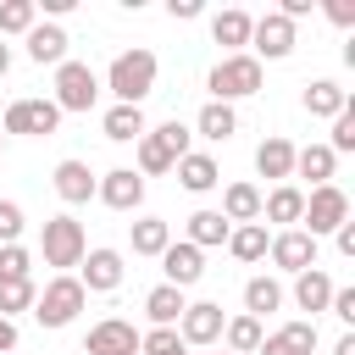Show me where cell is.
<instances>
[{
  "instance_id": "cell-1",
  "label": "cell",
  "mask_w": 355,
  "mask_h": 355,
  "mask_svg": "<svg viewBox=\"0 0 355 355\" xmlns=\"http://www.w3.org/2000/svg\"><path fill=\"white\" fill-rule=\"evenodd\" d=\"M155 72H161V61L150 50H122L105 72V89L116 94V105H144L155 94Z\"/></svg>"
},
{
  "instance_id": "cell-2",
  "label": "cell",
  "mask_w": 355,
  "mask_h": 355,
  "mask_svg": "<svg viewBox=\"0 0 355 355\" xmlns=\"http://www.w3.org/2000/svg\"><path fill=\"white\" fill-rule=\"evenodd\" d=\"M83 305H89L83 283H78L72 272H61V277L44 283V294H33V322H39V327H72Z\"/></svg>"
},
{
  "instance_id": "cell-3",
  "label": "cell",
  "mask_w": 355,
  "mask_h": 355,
  "mask_svg": "<svg viewBox=\"0 0 355 355\" xmlns=\"http://www.w3.org/2000/svg\"><path fill=\"white\" fill-rule=\"evenodd\" d=\"M39 250H44V266H55V272L78 266V261L89 255L83 222H78V216H50V222H44V233H39Z\"/></svg>"
},
{
  "instance_id": "cell-4",
  "label": "cell",
  "mask_w": 355,
  "mask_h": 355,
  "mask_svg": "<svg viewBox=\"0 0 355 355\" xmlns=\"http://www.w3.org/2000/svg\"><path fill=\"white\" fill-rule=\"evenodd\" d=\"M261 89V61L255 55H222L216 67H211V100H222V105H233V100H244V94H255Z\"/></svg>"
},
{
  "instance_id": "cell-5",
  "label": "cell",
  "mask_w": 355,
  "mask_h": 355,
  "mask_svg": "<svg viewBox=\"0 0 355 355\" xmlns=\"http://www.w3.org/2000/svg\"><path fill=\"white\" fill-rule=\"evenodd\" d=\"M100 100V78L89 61H61L55 67V111H89Z\"/></svg>"
},
{
  "instance_id": "cell-6",
  "label": "cell",
  "mask_w": 355,
  "mask_h": 355,
  "mask_svg": "<svg viewBox=\"0 0 355 355\" xmlns=\"http://www.w3.org/2000/svg\"><path fill=\"white\" fill-rule=\"evenodd\" d=\"M300 222H311L305 233L311 239H322V233H338L344 222H349V194L338 189V183H322V189H311L305 194V216Z\"/></svg>"
},
{
  "instance_id": "cell-7",
  "label": "cell",
  "mask_w": 355,
  "mask_h": 355,
  "mask_svg": "<svg viewBox=\"0 0 355 355\" xmlns=\"http://www.w3.org/2000/svg\"><path fill=\"white\" fill-rule=\"evenodd\" d=\"M0 128L39 139V133H55V128H61V111H55V100H11V105L0 111Z\"/></svg>"
},
{
  "instance_id": "cell-8",
  "label": "cell",
  "mask_w": 355,
  "mask_h": 355,
  "mask_svg": "<svg viewBox=\"0 0 355 355\" xmlns=\"http://www.w3.org/2000/svg\"><path fill=\"white\" fill-rule=\"evenodd\" d=\"M266 255H272V266L277 272H305V266H316V239L305 233V227H283L272 244H266Z\"/></svg>"
},
{
  "instance_id": "cell-9",
  "label": "cell",
  "mask_w": 355,
  "mask_h": 355,
  "mask_svg": "<svg viewBox=\"0 0 355 355\" xmlns=\"http://www.w3.org/2000/svg\"><path fill=\"white\" fill-rule=\"evenodd\" d=\"M250 44H255V61H261V55H266V61H283V55L294 50V22L277 17V11H266V17L250 22Z\"/></svg>"
},
{
  "instance_id": "cell-10",
  "label": "cell",
  "mask_w": 355,
  "mask_h": 355,
  "mask_svg": "<svg viewBox=\"0 0 355 355\" xmlns=\"http://www.w3.org/2000/svg\"><path fill=\"white\" fill-rule=\"evenodd\" d=\"M161 272H166L172 288H194V283L205 277V250H194L189 239H172V244L161 250Z\"/></svg>"
},
{
  "instance_id": "cell-11",
  "label": "cell",
  "mask_w": 355,
  "mask_h": 355,
  "mask_svg": "<svg viewBox=\"0 0 355 355\" xmlns=\"http://www.w3.org/2000/svg\"><path fill=\"white\" fill-rule=\"evenodd\" d=\"M122 255L116 250H89L83 261H78V283H83V294H111L116 283H122Z\"/></svg>"
},
{
  "instance_id": "cell-12",
  "label": "cell",
  "mask_w": 355,
  "mask_h": 355,
  "mask_svg": "<svg viewBox=\"0 0 355 355\" xmlns=\"http://www.w3.org/2000/svg\"><path fill=\"white\" fill-rule=\"evenodd\" d=\"M83 349H89V355H139V333H133V322L105 316V322H94V327H89Z\"/></svg>"
},
{
  "instance_id": "cell-13",
  "label": "cell",
  "mask_w": 355,
  "mask_h": 355,
  "mask_svg": "<svg viewBox=\"0 0 355 355\" xmlns=\"http://www.w3.org/2000/svg\"><path fill=\"white\" fill-rule=\"evenodd\" d=\"M94 194H100L111 211H139V205H144V178H139L133 166H116V172H105V178L94 183Z\"/></svg>"
},
{
  "instance_id": "cell-14",
  "label": "cell",
  "mask_w": 355,
  "mask_h": 355,
  "mask_svg": "<svg viewBox=\"0 0 355 355\" xmlns=\"http://www.w3.org/2000/svg\"><path fill=\"white\" fill-rule=\"evenodd\" d=\"M178 338L194 349V344H216L222 338V305H211V300H200V305H183V316H178Z\"/></svg>"
},
{
  "instance_id": "cell-15",
  "label": "cell",
  "mask_w": 355,
  "mask_h": 355,
  "mask_svg": "<svg viewBox=\"0 0 355 355\" xmlns=\"http://www.w3.org/2000/svg\"><path fill=\"white\" fill-rule=\"evenodd\" d=\"M50 183H55V194H61L67 205H89V200H94V183H100V178L89 172V161H72V155H67V161H55Z\"/></svg>"
},
{
  "instance_id": "cell-16",
  "label": "cell",
  "mask_w": 355,
  "mask_h": 355,
  "mask_svg": "<svg viewBox=\"0 0 355 355\" xmlns=\"http://www.w3.org/2000/svg\"><path fill=\"white\" fill-rule=\"evenodd\" d=\"M67 28L61 22H33L28 28V61H39V67H61L67 61Z\"/></svg>"
},
{
  "instance_id": "cell-17",
  "label": "cell",
  "mask_w": 355,
  "mask_h": 355,
  "mask_svg": "<svg viewBox=\"0 0 355 355\" xmlns=\"http://www.w3.org/2000/svg\"><path fill=\"white\" fill-rule=\"evenodd\" d=\"M311 349H316V322H288V327L266 333L255 355H311Z\"/></svg>"
},
{
  "instance_id": "cell-18",
  "label": "cell",
  "mask_w": 355,
  "mask_h": 355,
  "mask_svg": "<svg viewBox=\"0 0 355 355\" xmlns=\"http://www.w3.org/2000/svg\"><path fill=\"white\" fill-rule=\"evenodd\" d=\"M194 133H200V139H211V144H227V139L239 133V111H233V105H222V100H205V105H200V116H194Z\"/></svg>"
},
{
  "instance_id": "cell-19",
  "label": "cell",
  "mask_w": 355,
  "mask_h": 355,
  "mask_svg": "<svg viewBox=\"0 0 355 355\" xmlns=\"http://www.w3.org/2000/svg\"><path fill=\"white\" fill-rule=\"evenodd\" d=\"M178 183H183L189 194H211V189L222 183V166H216L205 150H189V155L178 161Z\"/></svg>"
},
{
  "instance_id": "cell-20",
  "label": "cell",
  "mask_w": 355,
  "mask_h": 355,
  "mask_svg": "<svg viewBox=\"0 0 355 355\" xmlns=\"http://www.w3.org/2000/svg\"><path fill=\"white\" fill-rule=\"evenodd\" d=\"M222 216H227V227L261 222V189L255 183H227L222 189Z\"/></svg>"
},
{
  "instance_id": "cell-21",
  "label": "cell",
  "mask_w": 355,
  "mask_h": 355,
  "mask_svg": "<svg viewBox=\"0 0 355 355\" xmlns=\"http://www.w3.org/2000/svg\"><path fill=\"white\" fill-rule=\"evenodd\" d=\"M255 172H261V178H277V183H288V178H294V144H288L283 133H272V139L255 150Z\"/></svg>"
},
{
  "instance_id": "cell-22",
  "label": "cell",
  "mask_w": 355,
  "mask_h": 355,
  "mask_svg": "<svg viewBox=\"0 0 355 355\" xmlns=\"http://www.w3.org/2000/svg\"><path fill=\"white\" fill-rule=\"evenodd\" d=\"M327 300H333V277H327L322 266H305V272L294 277V305L316 316V311H327Z\"/></svg>"
},
{
  "instance_id": "cell-23",
  "label": "cell",
  "mask_w": 355,
  "mask_h": 355,
  "mask_svg": "<svg viewBox=\"0 0 355 355\" xmlns=\"http://www.w3.org/2000/svg\"><path fill=\"white\" fill-rule=\"evenodd\" d=\"M178 166V155H172V144L161 139V128H144V139H139V178H161V172H172Z\"/></svg>"
},
{
  "instance_id": "cell-24",
  "label": "cell",
  "mask_w": 355,
  "mask_h": 355,
  "mask_svg": "<svg viewBox=\"0 0 355 355\" xmlns=\"http://www.w3.org/2000/svg\"><path fill=\"white\" fill-rule=\"evenodd\" d=\"M100 128H105L111 144H139V139H144V111H139V105H111Z\"/></svg>"
},
{
  "instance_id": "cell-25",
  "label": "cell",
  "mask_w": 355,
  "mask_h": 355,
  "mask_svg": "<svg viewBox=\"0 0 355 355\" xmlns=\"http://www.w3.org/2000/svg\"><path fill=\"white\" fill-rule=\"evenodd\" d=\"M183 305H189V300H183V288H172V283H155V288L144 294V316H150L155 327H172V322L183 316Z\"/></svg>"
},
{
  "instance_id": "cell-26",
  "label": "cell",
  "mask_w": 355,
  "mask_h": 355,
  "mask_svg": "<svg viewBox=\"0 0 355 355\" xmlns=\"http://www.w3.org/2000/svg\"><path fill=\"white\" fill-rule=\"evenodd\" d=\"M250 22H255V17L239 11V6H233V11H216V17H211V39L239 55V44H250Z\"/></svg>"
},
{
  "instance_id": "cell-27",
  "label": "cell",
  "mask_w": 355,
  "mask_h": 355,
  "mask_svg": "<svg viewBox=\"0 0 355 355\" xmlns=\"http://www.w3.org/2000/svg\"><path fill=\"white\" fill-rule=\"evenodd\" d=\"M344 105H349V94H344L333 78H311V83H305V111H311V116H338Z\"/></svg>"
},
{
  "instance_id": "cell-28",
  "label": "cell",
  "mask_w": 355,
  "mask_h": 355,
  "mask_svg": "<svg viewBox=\"0 0 355 355\" xmlns=\"http://www.w3.org/2000/svg\"><path fill=\"white\" fill-rule=\"evenodd\" d=\"M333 166H338V155H333L327 144H305V150H294V172H300V178H311L316 189H322V183H333Z\"/></svg>"
},
{
  "instance_id": "cell-29",
  "label": "cell",
  "mask_w": 355,
  "mask_h": 355,
  "mask_svg": "<svg viewBox=\"0 0 355 355\" xmlns=\"http://www.w3.org/2000/svg\"><path fill=\"white\" fill-rule=\"evenodd\" d=\"M261 216H266V222H300V216H305V194H300L294 183H277V189L261 200Z\"/></svg>"
},
{
  "instance_id": "cell-30",
  "label": "cell",
  "mask_w": 355,
  "mask_h": 355,
  "mask_svg": "<svg viewBox=\"0 0 355 355\" xmlns=\"http://www.w3.org/2000/svg\"><path fill=\"white\" fill-rule=\"evenodd\" d=\"M227 233H233V227H227V216H222V211H194V216H189V244H194V250L227 244Z\"/></svg>"
},
{
  "instance_id": "cell-31",
  "label": "cell",
  "mask_w": 355,
  "mask_h": 355,
  "mask_svg": "<svg viewBox=\"0 0 355 355\" xmlns=\"http://www.w3.org/2000/svg\"><path fill=\"white\" fill-rule=\"evenodd\" d=\"M277 305H283V283H277V277H250V283H244V316L261 322V316L277 311Z\"/></svg>"
},
{
  "instance_id": "cell-32",
  "label": "cell",
  "mask_w": 355,
  "mask_h": 355,
  "mask_svg": "<svg viewBox=\"0 0 355 355\" xmlns=\"http://www.w3.org/2000/svg\"><path fill=\"white\" fill-rule=\"evenodd\" d=\"M222 338H227V355H255L266 333L255 316H233V322H222Z\"/></svg>"
},
{
  "instance_id": "cell-33",
  "label": "cell",
  "mask_w": 355,
  "mask_h": 355,
  "mask_svg": "<svg viewBox=\"0 0 355 355\" xmlns=\"http://www.w3.org/2000/svg\"><path fill=\"white\" fill-rule=\"evenodd\" d=\"M166 244H172V227L161 216H139L133 222V255H161Z\"/></svg>"
},
{
  "instance_id": "cell-34",
  "label": "cell",
  "mask_w": 355,
  "mask_h": 355,
  "mask_svg": "<svg viewBox=\"0 0 355 355\" xmlns=\"http://www.w3.org/2000/svg\"><path fill=\"white\" fill-rule=\"evenodd\" d=\"M266 244H272V239H266V227H261V222H244V227H233V233H227L233 261H261V255H266Z\"/></svg>"
},
{
  "instance_id": "cell-35",
  "label": "cell",
  "mask_w": 355,
  "mask_h": 355,
  "mask_svg": "<svg viewBox=\"0 0 355 355\" xmlns=\"http://www.w3.org/2000/svg\"><path fill=\"white\" fill-rule=\"evenodd\" d=\"M39 22V6L33 0H0V39L6 33H28Z\"/></svg>"
},
{
  "instance_id": "cell-36",
  "label": "cell",
  "mask_w": 355,
  "mask_h": 355,
  "mask_svg": "<svg viewBox=\"0 0 355 355\" xmlns=\"http://www.w3.org/2000/svg\"><path fill=\"white\" fill-rule=\"evenodd\" d=\"M33 294H39L33 277H22V283H0V316L11 322L17 311H33Z\"/></svg>"
},
{
  "instance_id": "cell-37",
  "label": "cell",
  "mask_w": 355,
  "mask_h": 355,
  "mask_svg": "<svg viewBox=\"0 0 355 355\" xmlns=\"http://www.w3.org/2000/svg\"><path fill=\"white\" fill-rule=\"evenodd\" d=\"M139 349H144V355H189V344L178 338V327H150V333L139 338Z\"/></svg>"
},
{
  "instance_id": "cell-38",
  "label": "cell",
  "mask_w": 355,
  "mask_h": 355,
  "mask_svg": "<svg viewBox=\"0 0 355 355\" xmlns=\"http://www.w3.org/2000/svg\"><path fill=\"white\" fill-rule=\"evenodd\" d=\"M33 272V255L22 244H0V283H22Z\"/></svg>"
},
{
  "instance_id": "cell-39",
  "label": "cell",
  "mask_w": 355,
  "mask_h": 355,
  "mask_svg": "<svg viewBox=\"0 0 355 355\" xmlns=\"http://www.w3.org/2000/svg\"><path fill=\"white\" fill-rule=\"evenodd\" d=\"M327 150H333V155H349V150H355V105H344V111L333 116V139H327Z\"/></svg>"
},
{
  "instance_id": "cell-40",
  "label": "cell",
  "mask_w": 355,
  "mask_h": 355,
  "mask_svg": "<svg viewBox=\"0 0 355 355\" xmlns=\"http://www.w3.org/2000/svg\"><path fill=\"white\" fill-rule=\"evenodd\" d=\"M22 227H28L22 205H17V200H0V244H17V239H22Z\"/></svg>"
},
{
  "instance_id": "cell-41",
  "label": "cell",
  "mask_w": 355,
  "mask_h": 355,
  "mask_svg": "<svg viewBox=\"0 0 355 355\" xmlns=\"http://www.w3.org/2000/svg\"><path fill=\"white\" fill-rule=\"evenodd\" d=\"M161 139H166V144H172V155L183 161V155H189V139H194V133H189V128H183V122L172 116V122H161Z\"/></svg>"
},
{
  "instance_id": "cell-42",
  "label": "cell",
  "mask_w": 355,
  "mask_h": 355,
  "mask_svg": "<svg viewBox=\"0 0 355 355\" xmlns=\"http://www.w3.org/2000/svg\"><path fill=\"white\" fill-rule=\"evenodd\" d=\"M327 17L338 28H355V0H327Z\"/></svg>"
},
{
  "instance_id": "cell-43",
  "label": "cell",
  "mask_w": 355,
  "mask_h": 355,
  "mask_svg": "<svg viewBox=\"0 0 355 355\" xmlns=\"http://www.w3.org/2000/svg\"><path fill=\"white\" fill-rule=\"evenodd\" d=\"M166 11H172V22H189V17H200L205 6H200V0H166Z\"/></svg>"
},
{
  "instance_id": "cell-44",
  "label": "cell",
  "mask_w": 355,
  "mask_h": 355,
  "mask_svg": "<svg viewBox=\"0 0 355 355\" xmlns=\"http://www.w3.org/2000/svg\"><path fill=\"white\" fill-rule=\"evenodd\" d=\"M333 244H338V255H349V261H355V222H344V227L333 233Z\"/></svg>"
},
{
  "instance_id": "cell-45",
  "label": "cell",
  "mask_w": 355,
  "mask_h": 355,
  "mask_svg": "<svg viewBox=\"0 0 355 355\" xmlns=\"http://www.w3.org/2000/svg\"><path fill=\"white\" fill-rule=\"evenodd\" d=\"M6 349H17V322L0 316V355H6Z\"/></svg>"
},
{
  "instance_id": "cell-46",
  "label": "cell",
  "mask_w": 355,
  "mask_h": 355,
  "mask_svg": "<svg viewBox=\"0 0 355 355\" xmlns=\"http://www.w3.org/2000/svg\"><path fill=\"white\" fill-rule=\"evenodd\" d=\"M33 6H44L50 17H67V11H72V0H33Z\"/></svg>"
},
{
  "instance_id": "cell-47",
  "label": "cell",
  "mask_w": 355,
  "mask_h": 355,
  "mask_svg": "<svg viewBox=\"0 0 355 355\" xmlns=\"http://www.w3.org/2000/svg\"><path fill=\"white\" fill-rule=\"evenodd\" d=\"M333 355H355V333H344V338L333 344Z\"/></svg>"
},
{
  "instance_id": "cell-48",
  "label": "cell",
  "mask_w": 355,
  "mask_h": 355,
  "mask_svg": "<svg viewBox=\"0 0 355 355\" xmlns=\"http://www.w3.org/2000/svg\"><path fill=\"white\" fill-rule=\"evenodd\" d=\"M11 72V44H0V78Z\"/></svg>"
},
{
  "instance_id": "cell-49",
  "label": "cell",
  "mask_w": 355,
  "mask_h": 355,
  "mask_svg": "<svg viewBox=\"0 0 355 355\" xmlns=\"http://www.w3.org/2000/svg\"><path fill=\"white\" fill-rule=\"evenodd\" d=\"M222 355H227V349H222Z\"/></svg>"
}]
</instances>
